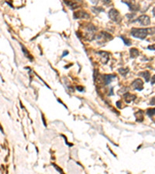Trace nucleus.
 <instances>
[{"instance_id": "a211bd4d", "label": "nucleus", "mask_w": 155, "mask_h": 174, "mask_svg": "<svg viewBox=\"0 0 155 174\" xmlns=\"http://www.w3.org/2000/svg\"><path fill=\"white\" fill-rule=\"evenodd\" d=\"M77 90H79V91H82L84 90L83 88H81V86H79V87H77Z\"/></svg>"}, {"instance_id": "f03ea898", "label": "nucleus", "mask_w": 155, "mask_h": 174, "mask_svg": "<svg viewBox=\"0 0 155 174\" xmlns=\"http://www.w3.org/2000/svg\"><path fill=\"white\" fill-rule=\"evenodd\" d=\"M109 16L112 20L116 22V23H119V22L121 20V19H122L119 11L118 10H116V9H111L109 10Z\"/></svg>"}, {"instance_id": "39448f33", "label": "nucleus", "mask_w": 155, "mask_h": 174, "mask_svg": "<svg viewBox=\"0 0 155 174\" xmlns=\"http://www.w3.org/2000/svg\"><path fill=\"white\" fill-rule=\"evenodd\" d=\"M113 39L111 35H109V33H107L106 32H100V34L97 37V39L99 41H100L101 43H104L105 41H107V40H110V39Z\"/></svg>"}, {"instance_id": "6e6552de", "label": "nucleus", "mask_w": 155, "mask_h": 174, "mask_svg": "<svg viewBox=\"0 0 155 174\" xmlns=\"http://www.w3.org/2000/svg\"><path fill=\"white\" fill-rule=\"evenodd\" d=\"M99 54L100 56H101V57L102 58V61H103V63L104 64H106V63L108 61V60H109V53H106V52H104V51H101V52H99Z\"/></svg>"}, {"instance_id": "f8f14e48", "label": "nucleus", "mask_w": 155, "mask_h": 174, "mask_svg": "<svg viewBox=\"0 0 155 174\" xmlns=\"http://www.w3.org/2000/svg\"><path fill=\"white\" fill-rule=\"evenodd\" d=\"M139 51H138V50H137V49L133 48L130 50V56H131V57H137V56L139 55Z\"/></svg>"}, {"instance_id": "9d476101", "label": "nucleus", "mask_w": 155, "mask_h": 174, "mask_svg": "<svg viewBox=\"0 0 155 174\" xmlns=\"http://www.w3.org/2000/svg\"><path fill=\"white\" fill-rule=\"evenodd\" d=\"M124 98H125L126 102H127V103H130V102H132V101H133L136 98V96L131 95V94H129V93H127L124 95Z\"/></svg>"}, {"instance_id": "dca6fc26", "label": "nucleus", "mask_w": 155, "mask_h": 174, "mask_svg": "<svg viewBox=\"0 0 155 174\" xmlns=\"http://www.w3.org/2000/svg\"><path fill=\"white\" fill-rule=\"evenodd\" d=\"M147 114L150 116H153L155 115V108H151L147 110Z\"/></svg>"}, {"instance_id": "6ab92c4d", "label": "nucleus", "mask_w": 155, "mask_h": 174, "mask_svg": "<svg viewBox=\"0 0 155 174\" xmlns=\"http://www.w3.org/2000/svg\"><path fill=\"white\" fill-rule=\"evenodd\" d=\"M151 104H152V105H155V97H154V98H153V99H152V100H151Z\"/></svg>"}, {"instance_id": "4468645a", "label": "nucleus", "mask_w": 155, "mask_h": 174, "mask_svg": "<svg viewBox=\"0 0 155 174\" xmlns=\"http://www.w3.org/2000/svg\"><path fill=\"white\" fill-rule=\"evenodd\" d=\"M128 71H129V70L128 69H123V68H121V69L119 70V72H120L122 75H123V76H125L126 74L128 73Z\"/></svg>"}, {"instance_id": "7ed1b4c3", "label": "nucleus", "mask_w": 155, "mask_h": 174, "mask_svg": "<svg viewBox=\"0 0 155 174\" xmlns=\"http://www.w3.org/2000/svg\"><path fill=\"white\" fill-rule=\"evenodd\" d=\"M137 21L144 26H147L151 24V19L149 18V16H146V15H142L140 16L139 18L137 19Z\"/></svg>"}, {"instance_id": "4be33fe9", "label": "nucleus", "mask_w": 155, "mask_h": 174, "mask_svg": "<svg viewBox=\"0 0 155 174\" xmlns=\"http://www.w3.org/2000/svg\"><path fill=\"white\" fill-rule=\"evenodd\" d=\"M153 14H154V16H155V7L153 9Z\"/></svg>"}, {"instance_id": "f257e3e1", "label": "nucleus", "mask_w": 155, "mask_h": 174, "mask_svg": "<svg viewBox=\"0 0 155 174\" xmlns=\"http://www.w3.org/2000/svg\"><path fill=\"white\" fill-rule=\"evenodd\" d=\"M148 32L147 29H143V28H133L131 30V35L133 37L140 39H145Z\"/></svg>"}, {"instance_id": "20e7f679", "label": "nucleus", "mask_w": 155, "mask_h": 174, "mask_svg": "<svg viewBox=\"0 0 155 174\" xmlns=\"http://www.w3.org/2000/svg\"><path fill=\"white\" fill-rule=\"evenodd\" d=\"M96 29L93 25L90 24L88 25V26L86 28V37H88L89 39H92L94 35H95V32Z\"/></svg>"}, {"instance_id": "423d86ee", "label": "nucleus", "mask_w": 155, "mask_h": 174, "mask_svg": "<svg viewBox=\"0 0 155 174\" xmlns=\"http://www.w3.org/2000/svg\"><path fill=\"white\" fill-rule=\"evenodd\" d=\"M133 88H134L135 90H141L143 89V86H144V83L140 79H137L135 80L132 84Z\"/></svg>"}, {"instance_id": "ddd939ff", "label": "nucleus", "mask_w": 155, "mask_h": 174, "mask_svg": "<svg viewBox=\"0 0 155 174\" xmlns=\"http://www.w3.org/2000/svg\"><path fill=\"white\" fill-rule=\"evenodd\" d=\"M66 4L67 5V6H69L71 9H76V8H78V5L76 4V3H74V2H72V1H66Z\"/></svg>"}, {"instance_id": "0eeeda50", "label": "nucleus", "mask_w": 155, "mask_h": 174, "mask_svg": "<svg viewBox=\"0 0 155 174\" xmlns=\"http://www.w3.org/2000/svg\"><path fill=\"white\" fill-rule=\"evenodd\" d=\"M74 19H85L88 18L89 15L87 12H85L79 11L77 12H74Z\"/></svg>"}, {"instance_id": "412c9836", "label": "nucleus", "mask_w": 155, "mask_h": 174, "mask_svg": "<svg viewBox=\"0 0 155 174\" xmlns=\"http://www.w3.org/2000/svg\"><path fill=\"white\" fill-rule=\"evenodd\" d=\"M102 1L106 3H110V0H102Z\"/></svg>"}, {"instance_id": "2eb2a0df", "label": "nucleus", "mask_w": 155, "mask_h": 174, "mask_svg": "<svg viewBox=\"0 0 155 174\" xmlns=\"http://www.w3.org/2000/svg\"><path fill=\"white\" fill-rule=\"evenodd\" d=\"M121 39H123V40L124 41V43H125L126 45H128V46L131 45V41H130L129 39H125L124 37H123V36H121Z\"/></svg>"}, {"instance_id": "9b49d317", "label": "nucleus", "mask_w": 155, "mask_h": 174, "mask_svg": "<svg viewBox=\"0 0 155 174\" xmlns=\"http://www.w3.org/2000/svg\"><path fill=\"white\" fill-rule=\"evenodd\" d=\"M139 75H141L142 77H144L145 80H146V81H149L150 77H151V74H150V73L148 71L141 72V73H140Z\"/></svg>"}, {"instance_id": "f3484780", "label": "nucleus", "mask_w": 155, "mask_h": 174, "mask_svg": "<svg viewBox=\"0 0 155 174\" xmlns=\"http://www.w3.org/2000/svg\"><path fill=\"white\" fill-rule=\"evenodd\" d=\"M149 50H155V44H153V45H150L148 46Z\"/></svg>"}, {"instance_id": "aec40b11", "label": "nucleus", "mask_w": 155, "mask_h": 174, "mask_svg": "<svg viewBox=\"0 0 155 174\" xmlns=\"http://www.w3.org/2000/svg\"><path fill=\"white\" fill-rule=\"evenodd\" d=\"M154 83H155V75L154 76H153V77H152V81H151V84H154Z\"/></svg>"}, {"instance_id": "1a4fd4ad", "label": "nucleus", "mask_w": 155, "mask_h": 174, "mask_svg": "<svg viewBox=\"0 0 155 174\" xmlns=\"http://www.w3.org/2000/svg\"><path fill=\"white\" fill-rule=\"evenodd\" d=\"M116 77V76L115 75H104L103 76V81H105V83H106V84H109L110 82L112 81V80H113V78H115Z\"/></svg>"}]
</instances>
